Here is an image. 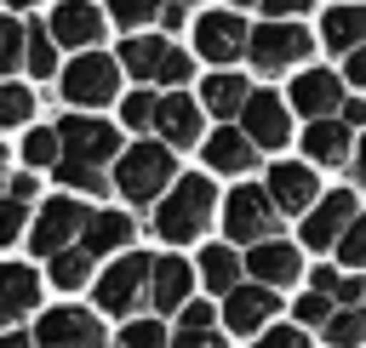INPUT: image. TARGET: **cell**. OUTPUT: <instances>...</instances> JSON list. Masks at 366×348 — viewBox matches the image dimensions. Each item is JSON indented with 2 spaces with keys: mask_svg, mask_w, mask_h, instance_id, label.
Masks as SVG:
<instances>
[{
  "mask_svg": "<svg viewBox=\"0 0 366 348\" xmlns=\"http://www.w3.org/2000/svg\"><path fill=\"white\" fill-rule=\"evenodd\" d=\"M149 302L160 314H183L194 302V268L183 257H154V280H149Z\"/></svg>",
  "mask_w": 366,
  "mask_h": 348,
  "instance_id": "obj_17",
  "label": "cell"
},
{
  "mask_svg": "<svg viewBox=\"0 0 366 348\" xmlns=\"http://www.w3.org/2000/svg\"><path fill=\"white\" fill-rule=\"evenodd\" d=\"M57 137H63V160H69V165H92V171H103V165L120 154V137H114L109 120L69 114V120L57 126Z\"/></svg>",
  "mask_w": 366,
  "mask_h": 348,
  "instance_id": "obj_8",
  "label": "cell"
},
{
  "mask_svg": "<svg viewBox=\"0 0 366 348\" xmlns=\"http://www.w3.org/2000/svg\"><path fill=\"white\" fill-rule=\"evenodd\" d=\"M200 103L194 97H183V91H172V97H160V114H154V131H160V143L166 148H189V143H200Z\"/></svg>",
  "mask_w": 366,
  "mask_h": 348,
  "instance_id": "obj_18",
  "label": "cell"
},
{
  "mask_svg": "<svg viewBox=\"0 0 366 348\" xmlns=\"http://www.w3.org/2000/svg\"><path fill=\"white\" fill-rule=\"evenodd\" d=\"M343 74H332V68H303L297 80H292V108L315 126V120H332V114H343Z\"/></svg>",
  "mask_w": 366,
  "mask_h": 348,
  "instance_id": "obj_11",
  "label": "cell"
},
{
  "mask_svg": "<svg viewBox=\"0 0 366 348\" xmlns=\"http://www.w3.org/2000/svg\"><path fill=\"white\" fill-rule=\"evenodd\" d=\"M246 57H252V68L280 74V68H292V63L309 57V29H303V23H269V17H263V23L252 29Z\"/></svg>",
  "mask_w": 366,
  "mask_h": 348,
  "instance_id": "obj_7",
  "label": "cell"
},
{
  "mask_svg": "<svg viewBox=\"0 0 366 348\" xmlns=\"http://www.w3.org/2000/svg\"><path fill=\"white\" fill-rule=\"evenodd\" d=\"M86 222H92V211L80 205V200H46V211H40V222H34V251L40 257H63L69 251V240L74 234H86Z\"/></svg>",
  "mask_w": 366,
  "mask_h": 348,
  "instance_id": "obj_12",
  "label": "cell"
},
{
  "mask_svg": "<svg viewBox=\"0 0 366 348\" xmlns=\"http://www.w3.org/2000/svg\"><path fill=\"white\" fill-rule=\"evenodd\" d=\"M320 40H326L337 57L366 51V6H332V11L320 17Z\"/></svg>",
  "mask_w": 366,
  "mask_h": 348,
  "instance_id": "obj_23",
  "label": "cell"
},
{
  "mask_svg": "<svg viewBox=\"0 0 366 348\" xmlns=\"http://www.w3.org/2000/svg\"><path fill=\"white\" fill-rule=\"evenodd\" d=\"M149 280H154V257L126 251L114 268L97 274V308L103 314H137V302H149Z\"/></svg>",
  "mask_w": 366,
  "mask_h": 348,
  "instance_id": "obj_4",
  "label": "cell"
},
{
  "mask_svg": "<svg viewBox=\"0 0 366 348\" xmlns=\"http://www.w3.org/2000/svg\"><path fill=\"white\" fill-rule=\"evenodd\" d=\"M332 314H337V308H332L320 291H303V297H297V325H315V331H326V325H332Z\"/></svg>",
  "mask_w": 366,
  "mask_h": 348,
  "instance_id": "obj_39",
  "label": "cell"
},
{
  "mask_svg": "<svg viewBox=\"0 0 366 348\" xmlns=\"http://www.w3.org/2000/svg\"><path fill=\"white\" fill-rule=\"evenodd\" d=\"M0 171H6V148H0Z\"/></svg>",
  "mask_w": 366,
  "mask_h": 348,
  "instance_id": "obj_51",
  "label": "cell"
},
{
  "mask_svg": "<svg viewBox=\"0 0 366 348\" xmlns=\"http://www.w3.org/2000/svg\"><path fill=\"white\" fill-rule=\"evenodd\" d=\"M120 68L137 74V80H166V86H183V80L194 74V63H189L177 46L154 40V34H132V40H120Z\"/></svg>",
  "mask_w": 366,
  "mask_h": 348,
  "instance_id": "obj_5",
  "label": "cell"
},
{
  "mask_svg": "<svg viewBox=\"0 0 366 348\" xmlns=\"http://www.w3.org/2000/svg\"><path fill=\"white\" fill-rule=\"evenodd\" d=\"M23 63H29V23L0 17V74H11V68H23Z\"/></svg>",
  "mask_w": 366,
  "mask_h": 348,
  "instance_id": "obj_30",
  "label": "cell"
},
{
  "mask_svg": "<svg viewBox=\"0 0 366 348\" xmlns=\"http://www.w3.org/2000/svg\"><path fill=\"white\" fill-rule=\"evenodd\" d=\"M252 348H309V337H303V325H274V331H263Z\"/></svg>",
  "mask_w": 366,
  "mask_h": 348,
  "instance_id": "obj_41",
  "label": "cell"
},
{
  "mask_svg": "<svg viewBox=\"0 0 366 348\" xmlns=\"http://www.w3.org/2000/svg\"><path fill=\"white\" fill-rule=\"evenodd\" d=\"M246 103H252V86L240 80V74H212L206 86H200V108L206 114H217V120H229V114H246Z\"/></svg>",
  "mask_w": 366,
  "mask_h": 348,
  "instance_id": "obj_26",
  "label": "cell"
},
{
  "mask_svg": "<svg viewBox=\"0 0 366 348\" xmlns=\"http://www.w3.org/2000/svg\"><path fill=\"white\" fill-rule=\"evenodd\" d=\"M223 228H229L234 245H269V240H280V234H274V228H280V205L269 200V188L240 183V188L223 200Z\"/></svg>",
  "mask_w": 366,
  "mask_h": 348,
  "instance_id": "obj_3",
  "label": "cell"
},
{
  "mask_svg": "<svg viewBox=\"0 0 366 348\" xmlns=\"http://www.w3.org/2000/svg\"><path fill=\"white\" fill-rule=\"evenodd\" d=\"M23 68H34L40 80L57 68V40H51V29H46V23H29V63H23Z\"/></svg>",
  "mask_w": 366,
  "mask_h": 348,
  "instance_id": "obj_31",
  "label": "cell"
},
{
  "mask_svg": "<svg viewBox=\"0 0 366 348\" xmlns=\"http://www.w3.org/2000/svg\"><path fill=\"white\" fill-rule=\"evenodd\" d=\"M120 245H132V217L126 211H92V222L80 234V251L86 257H109Z\"/></svg>",
  "mask_w": 366,
  "mask_h": 348,
  "instance_id": "obj_25",
  "label": "cell"
},
{
  "mask_svg": "<svg viewBox=\"0 0 366 348\" xmlns=\"http://www.w3.org/2000/svg\"><path fill=\"white\" fill-rule=\"evenodd\" d=\"M200 280H206V291H217V297L240 291V257H234L229 245H206V251H200Z\"/></svg>",
  "mask_w": 366,
  "mask_h": 348,
  "instance_id": "obj_27",
  "label": "cell"
},
{
  "mask_svg": "<svg viewBox=\"0 0 366 348\" xmlns=\"http://www.w3.org/2000/svg\"><path fill=\"white\" fill-rule=\"evenodd\" d=\"M57 183H63V188H80V194H103V188H109L103 171H92V165H69V160H57Z\"/></svg>",
  "mask_w": 366,
  "mask_h": 348,
  "instance_id": "obj_35",
  "label": "cell"
},
{
  "mask_svg": "<svg viewBox=\"0 0 366 348\" xmlns=\"http://www.w3.org/2000/svg\"><path fill=\"white\" fill-rule=\"evenodd\" d=\"M23 160H29V165H57V160H63V137H57V131H29Z\"/></svg>",
  "mask_w": 366,
  "mask_h": 348,
  "instance_id": "obj_34",
  "label": "cell"
},
{
  "mask_svg": "<svg viewBox=\"0 0 366 348\" xmlns=\"http://www.w3.org/2000/svg\"><path fill=\"white\" fill-rule=\"evenodd\" d=\"M246 268H252V280L257 285H292L297 280V268H303V251L292 245V240H269V245H252L246 251Z\"/></svg>",
  "mask_w": 366,
  "mask_h": 348,
  "instance_id": "obj_19",
  "label": "cell"
},
{
  "mask_svg": "<svg viewBox=\"0 0 366 348\" xmlns=\"http://www.w3.org/2000/svg\"><path fill=\"white\" fill-rule=\"evenodd\" d=\"M355 177H360V188H366V137H360V148H355Z\"/></svg>",
  "mask_w": 366,
  "mask_h": 348,
  "instance_id": "obj_49",
  "label": "cell"
},
{
  "mask_svg": "<svg viewBox=\"0 0 366 348\" xmlns=\"http://www.w3.org/2000/svg\"><path fill=\"white\" fill-rule=\"evenodd\" d=\"M109 17H114V23L126 29V40H132L143 23H160V6H126V0H120V6H109Z\"/></svg>",
  "mask_w": 366,
  "mask_h": 348,
  "instance_id": "obj_40",
  "label": "cell"
},
{
  "mask_svg": "<svg viewBox=\"0 0 366 348\" xmlns=\"http://www.w3.org/2000/svg\"><path fill=\"white\" fill-rule=\"evenodd\" d=\"M355 217H360V200L349 194V188H332V194H320V205L303 217V245H315V251H337L343 245V234L355 228Z\"/></svg>",
  "mask_w": 366,
  "mask_h": 348,
  "instance_id": "obj_9",
  "label": "cell"
},
{
  "mask_svg": "<svg viewBox=\"0 0 366 348\" xmlns=\"http://www.w3.org/2000/svg\"><path fill=\"white\" fill-rule=\"evenodd\" d=\"M206 165H212V171H234V177H240V171H252V165H257V143H252L240 126H223V131H212V137H206Z\"/></svg>",
  "mask_w": 366,
  "mask_h": 348,
  "instance_id": "obj_22",
  "label": "cell"
},
{
  "mask_svg": "<svg viewBox=\"0 0 366 348\" xmlns=\"http://www.w3.org/2000/svg\"><path fill=\"white\" fill-rule=\"evenodd\" d=\"M23 234V205L17 200H0V245H11Z\"/></svg>",
  "mask_w": 366,
  "mask_h": 348,
  "instance_id": "obj_42",
  "label": "cell"
},
{
  "mask_svg": "<svg viewBox=\"0 0 366 348\" xmlns=\"http://www.w3.org/2000/svg\"><path fill=\"white\" fill-rule=\"evenodd\" d=\"M177 331H212V302L194 297V302L183 308V325H177Z\"/></svg>",
  "mask_w": 366,
  "mask_h": 348,
  "instance_id": "obj_43",
  "label": "cell"
},
{
  "mask_svg": "<svg viewBox=\"0 0 366 348\" xmlns=\"http://www.w3.org/2000/svg\"><path fill=\"white\" fill-rule=\"evenodd\" d=\"M320 337H326L332 348H366V308H337Z\"/></svg>",
  "mask_w": 366,
  "mask_h": 348,
  "instance_id": "obj_29",
  "label": "cell"
},
{
  "mask_svg": "<svg viewBox=\"0 0 366 348\" xmlns=\"http://www.w3.org/2000/svg\"><path fill=\"white\" fill-rule=\"evenodd\" d=\"M114 86H120V57L80 51V57L63 68V97H69L74 108H103V103H114Z\"/></svg>",
  "mask_w": 366,
  "mask_h": 348,
  "instance_id": "obj_6",
  "label": "cell"
},
{
  "mask_svg": "<svg viewBox=\"0 0 366 348\" xmlns=\"http://www.w3.org/2000/svg\"><path fill=\"white\" fill-rule=\"evenodd\" d=\"M29 194H34V177H29V171H23V177H11V200H17V205H23V200H29Z\"/></svg>",
  "mask_w": 366,
  "mask_h": 348,
  "instance_id": "obj_48",
  "label": "cell"
},
{
  "mask_svg": "<svg viewBox=\"0 0 366 348\" xmlns=\"http://www.w3.org/2000/svg\"><path fill=\"white\" fill-rule=\"evenodd\" d=\"M337 120H343V126H349V131H355V126H366V97H349V103H343V114H337Z\"/></svg>",
  "mask_w": 366,
  "mask_h": 348,
  "instance_id": "obj_45",
  "label": "cell"
},
{
  "mask_svg": "<svg viewBox=\"0 0 366 348\" xmlns=\"http://www.w3.org/2000/svg\"><path fill=\"white\" fill-rule=\"evenodd\" d=\"M0 348H29V337H23V331H6V337H0Z\"/></svg>",
  "mask_w": 366,
  "mask_h": 348,
  "instance_id": "obj_50",
  "label": "cell"
},
{
  "mask_svg": "<svg viewBox=\"0 0 366 348\" xmlns=\"http://www.w3.org/2000/svg\"><path fill=\"white\" fill-rule=\"evenodd\" d=\"M212 200H217L212 177H177V183L166 188V200L154 205V234H160L166 245L200 240L206 222H212Z\"/></svg>",
  "mask_w": 366,
  "mask_h": 348,
  "instance_id": "obj_1",
  "label": "cell"
},
{
  "mask_svg": "<svg viewBox=\"0 0 366 348\" xmlns=\"http://www.w3.org/2000/svg\"><path fill=\"white\" fill-rule=\"evenodd\" d=\"M29 114H34V97H29L23 86H0V131H6V126H23Z\"/></svg>",
  "mask_w": 366,
  "mask_h": 348,
  "instance_id": "obj_36",
  "label": "cell"
},
{
  "mask_svg": "<svg viewBox=\"0 0 366 348\" xmlns=\"http://www.w3.org/2000/svg\"><path fill=\"white\" fill-rule=\"evenodd\" d=\"M274 308H280V297H274L269 285H240V291L223 297V325H229L234 337H257V331L274 319Z\"/></svg>",
  "mask_w": 366,
  "mask_h": 348,
  "instance_id": "obj_16",
  "label": "cell"
},
{
  "mask_svg": "<svg viewBox=\"0 0 366 348\" xmlns=\"http://www.w3.org/2000/svg\"><path fill=\"white\" fill-rule=\"evenodd\" d=\"M172 171H177V160H172L166 143H132V148L120 154V165H114V188H120L126 200H154L160 188L177 183Z\"/></svg>",
  "mask_w": 366,
  "mask_h": 348,
  "instance_id": "obj_2",
  "label": "cell"
},
{
  "mask_svg": "<svg viewBox=\"0 0 366 348\" xmlns=\"http://www.w3.org/2000/svg\"><path fill=\"white\" fill-rule=\"evenodd\" d=\"M120 348H172V337H166V325H160V319H126Z\"/></svg>",
  "mask_w": 366,
  "mask_h": 348,
  "instance_id": "obj_33",
  "label": "cell"
},
{
  "mask_svg": "<svg viewBox=\"0 0 366 348\" xmlns=\"http://www.w3.org/2000/svg\"><path fill=\"white\" fill-rule=\"evenodd\" d=\"M40 302V280H34V268H23V262H0V325H11L17 314H29Z\"/></svg>",
  "mask_w": 366,
  "mask_h": 348,
  "instance_id": "obj_24",
  "label": "cell"
},
{
  "mask_svg": "<svg viewBox=\"0 0 366 348\" xmlns=\"http://www.w3.org/2000/svg\"><path fill=\"white\" fill-rule=\"evenodd\" d=\"M240 131H246L257 148H286V137H292V108H286L274 91H252V103H246V114H240Z\"/></svg>",
  "mask_w": 366,
  "mask_h": 348,
  "instance_id": "obj_15",
  "label": "cell"
},
{
  "mask_svg": "<svg viewBox=\"0 0 366 348\" xmlns=\"http://www.w3.org/2000/svg\"><path fill=\"white\" fill-rule=\"evenodd\" d=\"M183 17H189L183 6H160V29H183Z\"/></svg>",
  "mask_w": 366,
  "mask_h": 348,
  "instance_id": "obj_47",
  "label": "cell"
},
{
  "mask_svg": "<svg viewBox=\"0 0 366 348\" xmlns=\"http://www.w3.org/2000/svg\"><path fill=\"white\" fill-rule=\"evenodd\" d=\"M34 337H40V348H103V325L86 308H51L34 325Z\"/></svg>",
  "mask_w": 366,
  "mask_h": 348,
  "instance_id": "obj_14",
  "label": "cell"
},
{
  "mask_svg": "<svg viewBox=\"0 0 366 348\" xmlns=\"http://www.w3.org/2000/svg\"><path fill=\"white\" fill-rule=\"evenodd\" d=\"M103 29H109V11H92V6H57V11H51V40H57V46L97 51Z\"/></svg>",
  "mask_w": 366,
  "mask_h": 348,
  "instance_id": "obj_20",
  "label": "cell"
},
{
  "mask_svg": "<svg viewBox=\"0 0 366 348\" xmlns=\"http://www.w3.org/2000/svg\"><path fill=\"white\" fill-rule=\"evenodd\" d=\"M154 114H160V97H149V91H132V97H126V108H120V120H126L132 131H149V126H154Z\"/></svg>",
  "mask_w": 366,
  "mask_h": 348,
  "instance_id": "obj_38",
  "label": "cell"
},
{
  "mask_svg": "<svg viewBox=\"0 0 366 348\" xmlns=\"http://www.w3.org/2000/svg\"><path fill=\"white\" fill-rule=\"evenodd\" d=\"M194 46H200L206 63H240L246 46H252V29H246L240 11H206L194 23Z\"/></svg>",
  "mask_w": 366,
  "mask_h": 348,
  "instance_id": "obj_10",
  "label": "cell"
},
{
  "mask_svg": "<svg viewBox=\"0 0 366 348\" xmlns=\"http://www.w3.org/2000/svg\"><path fill=\"white\" fill-rule=\"evenodd\" d=\"M309 291H320L332 308H366V285L355 274H343V268H315Z\"/></svg>",
  "mask_w": 366,
  "mask_h": 348,
  "instance_id": "obj_28",
  "label": "cell"
},
{
  "mask_svg": "<svg viewBox=\"0 0 366 348\" xmlns=\"http://www.w3.org/2000/svg\"><path fill=\"white\" fill-rule=\"evenodd\" d=\"M172 348H229V342H223L217 331H177Z\"/></svg>",
  "mask_w": 366,
  "mask_h": 348,
  "instance_id": "obj_44",
  "label": "cell"
},
{
  "mask_svg": "<svg viewBox=\"0 0 366 348\" xmlns=\"http://www.w3.org/2000/svg\"><path fill=\"white\" fill-rule=\"evenodd\" d=\"M86 274H92V257L74 245V251H63V257H51V280L63 285V291H74V285H86Z\"/></svg>",
  "mask_w": 366,
  "mask_h": 348,
  "instance_id": "obj_32",
  "label": "cell"
},
{
  "mask_svg": "<svg viewBox=\"0 0 366 348\" xmlns=\"http://www.w3.org/2000/svg\"><path fill=\"white\" fill-rule=\"evenodd\" d=\"M343 80H355V86L366 91V51H355V57H343Z\"/></svg>",
  "mask_w": 366,
  "mask_h": 348,
  "instance_id": "obj_46",
  "label": "cell"
},
{
  "mask_svg": "<svg viewBox=\"0 0 366 348\" xmlns=\"http://www.w3.org/2000/svg\"><path fill=\"white\" fill-rule=\"evenodd\" d=\"M269 200L280 205V217H309L315 205H320V183H315V171L309 165H297V160H280L274 171H269Z\"/></svg>",
  "mask_w": 366,
  "mask_h": 348,
  "instance_id": "obj_13",
  "label": "cell"
},
{
  "mask_svg": "<svg viewBox=\"0 0 366 348\" xmlns=\"http://www.w3.org/2000/svg\"><path fill=\"white\" fill-rule=\"evenodd\" d=\"M355 131L343 126V120H315L309 131H303V154L309 160H320V165H343V160H355Z\"/></svg>",
  "mask_w": 366,
  "mask_h": 348,
  "instance_id": "obj_21",
  "label": "cell"
},
{
  "mask_svg": "<svg viewBox=\"0 0 366 348\" xmlns=\"http://www.w3.org/2000/svg\"><path fill=\"white\" fill-rule=\"evenodd\" d=\"M337 262H343V274L366 268V211H360V217H355V228L343 234V245H337Z\"/></svg>",
  "mask_w": 366,
  "mask_h": 348,
  "instance_id": "obj_37",
  "label": "cell"
}]
</instances>
